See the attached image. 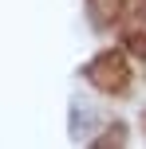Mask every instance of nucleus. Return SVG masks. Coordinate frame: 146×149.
Segmentation results:
<instances>
[{
    "label": "nucleus",
    "mask_w": 146,
    "mask_h": 149,
    "mask_svg": "<svg viewBox=\"0 0 146 149\" xmlns=\"http://www.w3.org/2000/svg\"><path fill=\"white\" fill-rule=\"evenodd\" d=\"M91 149H126V126H111Z\"/></svg>",
    "instance_id": "nucleus-3"
},
{
    "label": "nucleus",
    "mask_w": 146,
    "mask_h": 149,
    "mask_svg": "<svg viewBox=\"0 0 146 149\" xmlns=\"http://www.w3.org/2000/svg\"><path fill=\"white\" fill-rule=\"evenodd\" d=\"M126 47H130L134 55H146V31H134V36H126Z\"/></svg>",
    "instance_id": "nucleus-4"
},
{
    "label": "nucleus",
    "mask_w": 146,
    "mask_h": 149,
    "mask_svg": "<svg viewBox=\"0 0 146 149\" xmlns=\"http://www.w3.org/2000/svg\"><path fill=\"white\" fill-rule=\"evenodd\" d=\"M87 79L99 90H107V94H123L130 86V67H126L123 51H103L87 63Z\"/></svg>",
    "instance_id": "nucleus-1"
},
{
    "label": "nucleus",
    "mask_w": 146,
    "mask_h": 149,
    "mask_svg": "<svg viewBox=\"0 0 146 149\" xmlns=\"http://www.w3.org/2000/svg\"><path fill=\"white\" fill-rule=\"evenodd\" d=\"M87 12H91V24L95 28H111L123 12V0H87Z\"/></svg>",
    "instance_id": "nucleus-2"
}]
</instances>
